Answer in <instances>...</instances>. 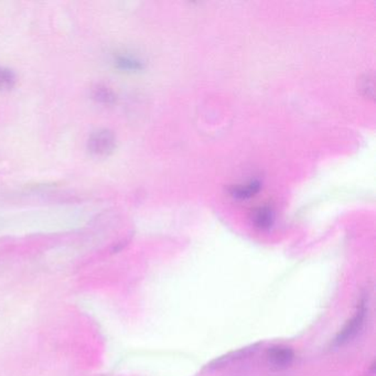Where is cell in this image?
<instances>
[{
  "mask_svg": "<svg viewBox=\"0 0 376 376\" xmlns=\"http://www.w3.org/2000/svg\"><path fill=\"white\" fill-rule=\"evenodd\" d=\"M113 66L116 70L125 73H137L144 70L145 63L140 58L127 52H118L112 59Z\"/></svg>",
  "mask_w": 376,
  "mask_h": 376,
  "instance_id": "obj_4",
  "label": "cell"
},
{
  "mask_svg": "<svg viewBox=\"0 0 376 376\" xmlns=\"http://www.w3.org/2000/svg\"><path fill=\"white\" fill-rule=\"evenodd\" d=\"M116 145L115 134L108 128H100L90 132L86 142L88 152L96 158L110 156L115 152Z\"/></svg>",
  "mask_w": 376,
  "mask_h": 376,
  "instance_id": "obj_1",
  "label": "cell"
},
{
  "mask_svg": "<svg viewBox=\"0 0 376 376\" xmlns=\"http://www.w3.org/2000/svg\"><path fill=\"white\" fill-rule=\"evenodd\" d=\"M255 350H256L255 349V347H253V349L239 350V351L231 353V355H226L225 357H221L219 361L216 360V361L213 362L212 367H220V365H225V364L234 362L235 360L243 359V357H246V355H251V353L254 352Z\"/></svg>",
  "mask_w": 376,
  "mask_h": 376,
  "instance_id": "obj_9",
  "label": "cell"
},
{
  "mask_svg": "<svg viewBox=\"0 0 376 376\" xmlns=\"http://www.w3.org/2000/svg\"><path fill=\"white\" fill-rule=\"evenodd\" d=\"M261 190V182L257 180L249 181L247 184H241V186L234 187L231 190V196L237 200H247L258 193Z\"/></svg>",
  "mask_w": 376,
  "mask_h": 376,
  "instance_id": "obj_6",
  "label": "cell"
},
{
  "mask_svg": "<svg viewBox=\"0 0 376 376\" xmlns=\"http://www.w3.org/2000/svg\"><path fill=\"white\" fill-rule=\"evenodd\" d=\"M367 299L363 298L360 301L355 315L348 321L347 325L338 333L335 341H333V347L345 345L359 335L360 331L363 328L365 318H367Z\"/></svg>",
  "mask_w": 376,
  "mask_h": 376,
  "instance_id": "obj_2",
  "label": "cell"
},
{
  "mask_svg": "<svg viewBox=\"0 0 376 376\" xmlns=\"http://www.w3.org/2000/svg\"><path fill=\"white\" fill-rule=\"evenodd\" d=\"M17 84V73L13 68L0 64V92H9Z\"/></svg>",
  "mask_w": 376,
  "mask_h": 376,
  "instance_id": "obj_8",
  "label": "cell"
},
{
  "mask_svg": "<svg viewBox=\"0 0 376 376\" xmlns=\"http://www.w3.org/2000/svg\"><path fill=\"white\" fill-rule=\"evenodd\" d=\"M293 359H295V353L293 349L287 345H273L267 351V360L269 364L277 370L291 367Z\"/></svg>",
  "mask_w": 376,
  "mask_h": 376,
  "instance_id": "obj_3",
  "label": "cell"
},
{
  "mask_svg": "<svg viewBox=\"0 0 376 376\" xmlns=\"http://www.w3.org/2000/svg\"><path fill=\"white\" fill-rule=\"evenodd\" d=\"M92 98L102 105H112L113 103H115L116 95L112 88L104 84H98L92 90Z\"/></svg>",
  "mask_w": 376,
  "mask_h": 376,
  "instance_id": "obj_7",
  "label": "cell"
},
{
  "mask_svg": "<svg viewBox=\"0 0 376 376\" xmlns=\"http://www.w3.org/2000/svg\"><path fill=\"white\" fill-rule=\"evenodd\" d=\"M252 221L255 227H257L258 230H269L273 226V221H275L273 209L269 208V207L257 208L253 212Z\"/></svg>",
  "mask_w": 376,
  "mask_h": 376,
  "instance_id": "obj_5",
  "label": "cell"
}]
</instances>
